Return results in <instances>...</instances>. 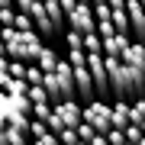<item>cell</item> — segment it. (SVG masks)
I'll return each mask as SVG.
<instances>
[{
    "mask_svg": "<svg viewBox=\"0 0 145 145\" xmlns=\"http://www.w3.org/2000/svg\"><path fill=\"white\" fill-rule=\"evenodd\" d=\"M142 135H145V132H142L139 123H129V126H126V139H129V142H139Z\"/></svg>",
    "mask_w": 145,
    "mask_h": 145,
    "instance_id": "9a60e30c",
    "label": "cell"
},
{
    "mask_svg": "<svg viewBox=\"0 0 145 145\" xmlns=\"http://www.w3.org/2000/svg\"><path fill=\"white\" fill-rule=\"evenodd\" d=\"M113 26H116V32H126V36H132L129 10H113Z\"/></svg>",
    "mask_w": 145,
    "mask_h": 145,
    "instance_id": "9c48e42d",
    "label": "cell"
},
{
    "mask_svg": "<svg viewBox=\"0 0 145 145\" xmlns=\"http://www.w3.org/2000/svg\"><path fill=\"white\" fill-rule=\"evenodd\" d=\"M126 10H129L132 36H135V39H145V7H142V0H129V3H126Z\"/></svg>",
    "mask_w": 145,
    "mask_h": 145,
    "instance_id": "277c9868",
    "label": "cell"
},
{
    "mask_svg": "<svg viewBox=\"0 0 145 145\" xmlns=\"http://www.w3.org/2000/svg\"><path fill=\"white\" fill-rule=\"evenodd\" d=\"M84 123H90L97 132H110L113 129V103H106L100 97L84 103Z\"/></svg>",
    "mask_w": 145,
    "mask_h": 145,
    "instance_id": "6da1fadb",
    "label": "cell"
},
{
    "mask_svg": "<svg viewBox=\"0 0 145 145\" xmlns=\"http://www.w3.org/2000/svg\"><path fill=\"white\" fill-rule=\"evenodd\" d=\"M65 42H68V48H84V32L68 29V32H65Z\"/></svg>",
    "mask_w": 145,
    "mask_h": 145,
    "instance_id": "4fadbf2b",
    "label": "cell"
},
{
    "mask_svg": "<svg viewBox=\"0 0 145 145\" xmlns=\"http://www.w3.org/2000/svg\"><path fill=\"white\" fill-rule=\"evenodd\" d=\"M90 3H103V0H90Z\"/></svg>",
    "mask_w": 145,
    "mask_h": 145,
    "instance_id": "603a6c76",
    "label": "cell"
},
{
    "mask_svg": "<svg viewBox=\"0 0 145 145\" xmlns=\"http://www.w3.org/2000/svg\"><path fill=\"white\" fill-rule=\"evenodd\" d=\"M68 23H71V29L78 32H97V16H93V3H78L71 13H68Z\"/></svg>",
    "mask_w": 145,
    "mask_h": 145,
    "instance_id": "7a4b0ae2",
    "label": "cell"
},
{
    "mask_svg": "<svg viewBox=\"0 0 145 145\" xmlns=\"http://www.w3.org/2000/svg\"><path fill=\"white\" fill-rule=\"evenodd\" d=\"M32 145H61V139H58L55 132H45L42 139H32Z\"/></svg>",
    "mask_w": 145,
    "mask_h": 145,
    "instance_id": "e0dca14e",
    "label": "cell"
},
{
    "mask_svg": "<svg viewBox=\"0 0 145 145\" xmlns=\"http://www.w3.org/2000/svg\"><path fill=\"white\" fill-rule=\"evenodd\" d=\"M97 32H100V36H113V32H116L113 20H106V23H97Z\"/></svg>",
    "mask_w": 145,
    "mask_h": 145,
    "instance_id": "d6986e66",
    "label": "cell"
},
{
    "mask_svg": "<svg viewBox=\"0 0 145 145\" xmlns=\"http://www.w3.org/2000/svg\"><path fill=\"white\" fill-rule=\"evenodd\" d=\"M16 13H20V7H0V23L3 26H16Z\"/></svg>",
    "mask_w": 145,
    "mask_h": 145,
    "instance_id": "7c38bea8",
    "label": "cell"
},
{
    "mask_svg": "<svg viewBox=\"0 0 145 145\" xmlns=\"http://www.w3.org/2000/svg\"><path fill=\"white\" fill-rule=\"evenodd\" d=\"M139 126H142V132H145V119H142V123H139Z\"/></svg>",
    "mask_w": 145,
    "mask_h": 145,
    "instance_id": "44dd1931",
    "label": "cell"
},
{
    "mask_svg": "<svg viewBox=\"0 0 145 145\" xmlns=\"http://www.w3.org/2000/svg\"><path fill=\"white\" fill-rule=\"evenodd\" d=\"M26 81L29 84H45V71H42L39 65H29L26 68Z\"/></svg>",
    "mask_w": 145,
    "mask_h": 145,
    "instance_id": "5bb4252c",
    "label": "cell"
},
{
    "mask_svg": "<svg viewBox=\"0 0 145 145\" xmlns=\"http://www.w3.org/2000/svg\"><path fill=\"white\" fill-rule=\"evenodd\" d=\"M81 3H90V0H81Z\"/></svg>",
    "mask_w": 145,
    "mask_h": 145,
    "instance_id": "cb8c5ba5",
    "label": "cell"
},
{
    "mask_svg": "<svg viewBox=\"0 0 145 145\" xmlns=\"http://www.w3.org/2000/svg\"><path fill=\"white\" fill-rule=\"evenodd\" d=\"M123 61L139 68V71H145V39H132L129 42V48L123 52Z\"/></svg>",
    "mask_w": 145,
    "mask_h": 145,
    "instance_id": "5b68a950",
    "label": "cell"
},
{
    "mask_svg": "<svg viewBox=\"0 0 145 145\" xmlns=\"http://www.w3.org/2000/svg\"><path fill=\"white\" fill-rule=\"evenodd\" d=\"M84 52H103V36L100 32H87L84 36Z\"/></svg>",
    "mask_w": 145,
    "mask_h": 145,
    "instance_id": "30bf717a",
    "label": "cell"
},
{
    "mask_svg": "<svg viewBox=\"0 0 145 145\" xmlns=\"http://www.w3.org/2000/svg\"><path fill=\"white\" fill-rule=\"evenodd\" d=\"M93 135H97V129H93L90 123H81V126H78V139H84V142H90Z\"/></svg>",
    "mask_w": 145,
    "mask_h": 145,
    "instance_id": "2e32d148",
    "label": "cell"
},
{
    "mask_svg": "<svg viewBox=\"0 0 145 145\" xmlns=\"http://www.w3.org/2000/svg\"><path fill=\"white\" fill-rule=\"evenodd\" d=\"M36 3H39V0H16V7H20V10H26V13H29Z\"/></svg>",
    "mask_w": 145,
    "mask_h": 145,
    "instance_id": "ffe728a7",
    "label": "cell"
},
{
    "mask_svg": "<svg viewBox=\"0 0 145 145\" xmlns=\"http://www.w3.org/2000/svg\"><path fill=\"white\" fill-rule=\"evenodd\" d=\"M55 113L61 116L65 126H81V123H84V103H81L78 97H74V100H61V103H55Z\"/></svg>",
    "mask_w": 145,
    "mask_h": 145,
    "instance_id": "3957f363",
    "label": "cell"
},
{
    "mask_svg": "<svg viewBox=\"0 0 145 145\" xmlns=\"http://www.w3.org/2000/svg\"><path fill=\"white\" fill-rule=\"evenodd\" d=\"M139 145H145V135H142V139H139Z\"/></svg>",
    "mask_w": 145,
    "mask_h": 145,
    "instance_id": "7402d4cb",
    "label": "cell"
},
{
    "mask_svg": "<svg viewBox=\"0 0 145 145\" xmlns=\"http://www.w3.org/2000/svg\"><path fill=\"white\" fill-rule=\"evenodd\" d=\"M45 123H48V129H52L55 135H58V132H61V129H65V123H61V116H58V113H52V116H48V119H45Z\"/></svg>",
    "mask_w": 145,
    "mask_h": 145,
    "instance_id": "ac0fdd59",
    "label": "cell"
},
{
    "mask_svg": "<svg viewBox=\"0 0 145 145\" xmlns=\"http://www.w3.org/2000/svg\"><path fill=\"white\" fill-rule=\"evenodd\" d=\"M132 119V100H113V126L126 129Z\"/></svg>",
    "mask_w": 145,
    "mask_h": 145,
    "instance_id": "52a82bcc",
    "label": "cell"
},
{
    "mask_svg": "<svg viewBox=\"0 0 145 145\" xmlns=\"http://www.w3.org/2000/svg\"><path fill=\"white\" fill-rule=\"evenodd\" d=\"M132 36H126V32H113V36H103V55H119L123 58V52L129 48Z\"/></svg>",
    "mask_w": 145,
    "mask_h": 145,
    "instance_id": "8992f818",
    "label": "cell"
},
{
    "mask_svg": "<svg viewBox=\"0 0 145 145\" xmlns=\"http://www.w3.org/2000/svg\"><path fill=\"white\" fill-rule=\"evenodd\" d=\"M36 65L42 68V71H55V65H58V52H55V48L52 45H42V52H39V58H36Z\"/></svg>",
    "mask_w": 145,
    "mask_h": 145,
    "instance_id": "ba28073f",
    "label": "cell"
},
{
    "mask_svg": "<svg viewBox=\"0 0 145 145\" xmlns=\"http://www.w3.org/2000/svg\"><path fill=\"white\" fill-rule=\"evenodd\" d=\"M26 97L32 100V103H39V100H48V90H45V84H29Z\"/></svg>",
    "mask_w": 145,
    "mask_h": 145,
    "instance_id": "8fae6325",
    "label": "cell"
}]
</instances>
